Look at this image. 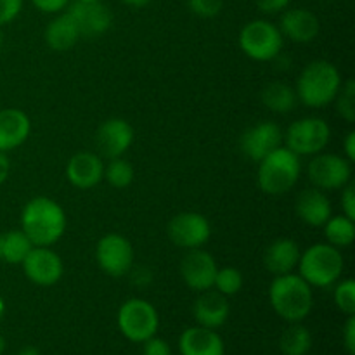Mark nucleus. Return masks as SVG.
<instances>
[{
    "label": "nucleus",
    "instance_id": "nucleus-28",
    "mask_svg": "<svg viewBox=\"0 0 355 355\" xmlns=\"http://www.w3.org/2000/svg\"><path fill=\"white\" fill-rule=\"evenodd\" d=\"M33 248V243L30 241L26 234L21 231H9L3 234V246H2V260L7 263H21L26 259L28 253Z\"/></svg>",
    "mask_w": 355,
    "mask_h": 355
},
{
    "label": "nucleus",
    "instance_id": "nucleus-46",
    "mask_svg": "<svg viewBox=\"0 0 355 355\" xmlns=\"http://www.w3.org/2000/svg\"><path fill=\"white\" fill-rule=\"evenodd\" d=\"M2 246H3V234H0V260H2Z\"/></svg>",
    "mask_w": 355,
    "mask_h": 355
},
{
    "label": "nucleus",
    "instance_id": "nucleus-2",
    "mask_svg": "<svg viewBox=\"0 0 355 355\" xmlns=\"http://www.w3.org/2000/svg\"><path fill=\"white\" fill-rule=\"evenodd\" d=\"M269 300L274 312L288 322H300L314 307L312 286L298 274L276 276L269 286Z\"/></svg>",
    "mask_w": 355,
    "mask_h": 355
},
{
    "label": "nucleus",
    "instance_id": "nucleus-32",
    "mask_svg": "<svg viewBox=\"0 0 355 355\" xmlns=\"http://www.w3.org/2000/svg\"><path fill=\"white\" fill-rule=\"evenodd\" d=\"M335 305L347 315L355 314V283L354 279H345L336 284L335 293Z\"/></svg>",
    "mask_w": 355,
    "mask_h": 355
},
{
    "label": "nucleus",
    "instance_id": "nucleus-3",
    "mask_svg": "<svg viewBox=\"0 0 355 355\" xmlns=\"http://www.w3.org/2000/svg\"><path fill=\"white\" fill-rule=\"evenodd\" d=\"M342 87V76L335 64L328 61L311 62L297 80V97L309 107H324L333 103Z\"/></svg>",
    "mask_w": 355,
    "mask_h": 355
},
{
    "label": "nucleus",
    "instance_id": "nucleus-16",
    "mask_svg": "<svg viewBox=\"0 0 355 355\" xmlns=\"http://www.w3.org/2000/svg\"><path fill=\"white\" fill-rule=\"evenodd\" d=\"M97 148L107 158H120L134 142V128L123 118H110L97 130Z\"/></svg>",
    "mask_w": 355,
    "mask_h": 355
},
{
    "label": "nucleus",
    "instance_id": "nucleus-39",
    "mask_svg": "<svg viewBox=\"0 0 355 355\" xmlns=\"http://www.w3.org/2000/svg\"><path fill=\"white\" fill-rule=\"evenodd\" d=\"M343 343H345L347 352L355 354V315H349L345 328H343Z\"/></svg>",
    "mask_w": 355,
    "mask_h": 355
},
{
    "label": "nucleus",
    "instance_id": "nucleus-35",
    "mask_svg": "<svg viewBox=\"0 0 355 355\" xmlns=\"http://www.w3.org/2000/svg\"><path fill=\"white\" fill-rule=\"evenodd\" d=\"M142 355H172V349H170V345L165 340L151 336V338L144 342Z\"/></svg>",
    "mask_w": 355,
    "mask_h": 355
},
{
    "label": "nucleus",
    "instance_id": "nucleus-45",
    "mask_svg": "<svg viewBox=\"0 0 355 355\" xmlns=\"http://www.w3.org/2000/svg\"><path fill=\"white\" fill-rule=\"evenodd\" d=\"M3 349H6V340H3L2 336H0V354L3 352Z\"/></svg>",
    "mask_w": 355,
    "mask_h": 355
},
{
    "label": "nucleus",
    "instance_id": "nucleus-48",
    "mask_svg": "<svg viewBox=\"0 0 355 355\" xmlns=\"http://www.w3.org/2000/svg\"><path fill=\"white\" fill-rule=\"evenodd\" d=\"M76 2H97V0H76Z\"/></svg>",
    "mask_w": 355,
    "mask_h": 355
},
{
    "label": "nucleus",
    "instance_id": "nucleus-19",
    "mask_svg": "<svg viewBox=\"0 0 355 355\" xmlns=\"http://www.w3.org/2000/svg\"><path fill=\"white\" fill-rule=\"evenodd\" d=\"M193 314L200 326L208 329H217L227 321L229 314H231V305H229L227 297L220 295L218 291L207 290L194 302Z\"/></svg>",
    "mask_w": 355,
    "mask_h": 355
},
{
    "label": "nucleus",
    "instance_id": "nucleus-38",
    "mask_svg": "<svg viewBox=\"0 0 355 355\" xmlns=\"http://www.w3.org/2000/svg\"><path fill=\"white\" fill-rule=\"evenodd\" d=\"M291 0H257V7L263 14H277L281 10L288 9Z\"/></svg>",
    "mask_w": 355,
    "mask_h": 355
},
{
    "label": "nucleus",
    "instance_id": "nucleus-14",
    "mask_svg": "<svg viewBox=\"0 0 355 355\" xmlns=\"http://www.w3.org/2000/svg\"><path fill=\"white\" fill-rule=\"evenodd\" d=\"M217 262L208 252L201 248L187 250V255L180 263V276L184 283L194 291H207L214 288L217 276Z\"/></svg>",
    "mask_w": 355,
    "mask_h": 355
},
{
    "label": "nucleus",
    "instance_id": "nucleus-36",
    "mask_svg": "<svg viewBox=\"0 0 355 355\" xmlns=\"http://www.w3.org/2000/svg\"><path fill=\"white\" fill-rule=\"evenodd\" d=\"M342 210L343 215L355 220V186L354 184H347L345 187H342Z\"/></svg>",
    "mask_w": 355,
    "mask_h": 355
},
{
    "label": "nucleus",
    "instance_id": "nucleus-40",
    "mask_svg": "<svg viewBox=\"0 0 355 355\" xmlns=\"http://www.w3.org/2000/svg\"><path fill=\"white\" fill-rule=\"evenodd\" d=\"M345 156L350 163L355 162V132H349L345 139Z\"/></svg>",
    "mask_w": 355,
    "mask_h": 355
},
{
    "label": "nucleus",
    "instance_id": "nucleus-22",
    "mask_svg": "<svg viewBox=\"0 0 355 355\" xmlns=\"http://www.w3.org/2000/svg\"><path fill=\"white\" fill-rule=\"evenodd\" d=\"M179 349L182 355H224V342L215 329L194 326L180 335Z\"/></svg>",
    "mask_w": 355,
    "mask_h": 355
},
{
    "label": "nucleus",
    "instance_id": "nucleus-34",
    "mask_svg": "<svg viewBox=\"0 0 355 355\" xmlns=\"http://www.w3.org/2000/svg\"><path fill=\"white\" fill-rule=\"evenodd\" d=\"M23 0H0V26L9 24L19 16Z\"/></svg>",
    "mask_w": 355,
    "mask_h": 355
},
{
    "label": "nucleus",
    "instance_id": "nucleus-26",
    "mask_svg": "<svg viewBox=\"0 0 355 355\" xmlns=\"http://www.w3.org/2000/svg\"><path fill=\"white\" fill-rule=\"evenodd\" d=\"M281 352L284 355H307L312 349V335L300 322H291L279 340Z\"/></svg>",
    "mask_w": 355,
    "mask_h": 355
},
{
    "label": "nucleus",
    "instance_id": "nucleus-15",
    "mask_svg": "<svg viewBox=\"0 0 355 355\" xmlns=\"http://www.w3.org/2000/svg\"><path fill=\"white\" fill-rule=\"evenodd\" d=\"M68 12L78 28L80 37H101L113 24V14L104 3H101V0H97V2H75L69 7Z\"/></svg>",
    "mask_w": 355,
    "mask_h": 355
},
{
    "label": "nucleus",
    "instance_id": "nucleus-30",
    "mask_svg": "<svg viewBox=\"0 0 355 355\" xmlns=\"http://www.w3.org/2000/svg\"><path fill=\"white\" fill-rule=\"evenodd\" d=\"M243 283H245V279H243L241 270L236 269V267H224V269L217 270L214 288L224 297H232V295L241 291Z\"/></svg>",
    "mask_w": 355,
    "mask_h": 355
},
{
    "label": "nucleus",
    "instance_id": "nucleus-10",
    "mask_svg": "<svg viewBox=\"0 0 355 355\" xmlns=\"http://www.w3.org/2000/svg\"><path fill=\"white\" fill-rule=\"evenodd\" d=\"M309 179L318 189L335 191L342 189L350 182L352 177V163L338 155H314L309 163Z\"/></svg>",
    "mask_w": 355,
    "mask_h": 355
},
{
    "label": "nucleus",
    "instance_id": "nucleus-37",
    "mask_svg": "<svg viewBox=\"0 0 355 355\" xmlns=\"http://www.w3.org/2000/svg\"><path fill=\"white\" fill-rule=\"evenodd\" d=\"M69 0H31L35 7L42 12H47V14H55V12H61L66 6H68Z\"/></svg>",
    "mask_w": 355,
    "mask_h": 355
},
{
    "label": "nucleus",
    "instance_id": "nucleus-8",
    "mask_svg": "<svg viewBox=\"0 0 355 355\" xmlns=\"http://www.w3.org/2000/svg\"><path fill=\"white\" fill-rule=\"evenodd\" d=\"M331 128L322 118H304L290 125L286 132V148L297 156H314L329 144Z\"/></svg>",
    "mask_w": 355,
    "mask_h": 355
},
{
    "label": "nucleus",
    "instance_id": "nucleus-18",
    "mask_svg": "<svg viewBox=\"0 0 355 355\" xmlns=\"http://www.w3.org/2000/svg\"><path fill=\"white\" fill-rule=\"evenodd\" d=\"M295 211L298 218L312 227H322L331 217V201L326 196L324 191L312 187L298 194Z\"/></svg>",
    "mask_w": 355,
    "mask_h": 355
},
{
    "label": "nucleus",
    "instance_id": "nucleus-31",
    "mask_svg": "<svg viewBox=\"0 0 355 355\" xmlns=\"http://www.w3.org/2000/svg\"><path fill=\"white\" fill-rule=\"evenodd\" d=\"M336 110L338 114L349 123L355 121V82L352 78L347 80L345 85L340 87L336 94Z\"/></svg>",
    "mask_w": 355,
    "mask_h": 355
},
{
    "label": "nucleus",
    "instance_id": "nucleus-41",
    "mask_svg": "<svg viewBox=\"0 0 355 355\" xmlns=\"http://www.w3.org/2000/svg\"><path fill=\"white\" fill-rule=\"evenodd\" d=\"M10 172V163L9 158L6 156V153H0V184H3L9 177Z\"/></svg>",
    "mask_w": 355,
    "mask_h": 355
},
{
    "label": "nucleus",
    "instance_id": "nucleus-44",
    "mask_svg": "<svg viewBox=\"0 0 355 355\" xmlns=\"http://www.w3.org/2000/svg\"><path fill=\"white\" fill-rule=\"evenodd\" d=\"M3 312H6V304H3V298L0 297V319L3 318Z\"/></svg>",
    "mask_w": 355,
    "mask_h": 355
},
{
    "label": "nucleus",
    "instance_id": "nucleus-5",
    "mask_svg": "<svg viewBox=\"0 0 355 355\" xmlns=\"http://www.w3.org/2000/svg\"><path fill=\"white\" fill-rule=\"evenodd\" d=\"M343 267L345 263L340 248H335L329 243H318L300 255L298 276L311 286L329 288L342 277Z\"/></svg>",
    "mask_w": 355,
    "mask_h": 355
},
{
    "label": "nucleus",
    "instance_id": "nucleus-13",
    "mask_svg": "<svg viewBox=\"0 0 355 355\" xmlns=\"http://www.w3.org/2000/svg\"><path fill=\"white\" fill-rule=\"evenodd\" d=\"M283 130L272 121H260L246 128L239 137V149L253 162H262L266 156L276 151L283 144Z\"/></svg>",
    "mask_w": 355,
    "mask_h": 355
},
{
    "label": "nucleus",
    "instance_id": "nucleus-20",
    "mask_svg": "<svg viewBox=\"0 0 355 355\" xmlns=\"http://www.w3.org/2000/svg\"><path fill=\"white\" fill-rule=\"evenodd\" d=\"M279 31L297 44H309L319 35V19L309 9H290L281 16Z\"/></svg>",
    "mask_w": 355,
    "mask_h": 355
},
{
    "label": "nucleus",
    "instance_id": "nucleus-12",
    "mask_svg": "<svg viewBox=\"0 0 355 355\" xmlns=\"http://www.w3.org/2000/svg\"><path fill=\"white\" fill-rule=\"evenodd\" d=\"M21 266L28 279L38 286H54L64 274L61 257L49 246H33Z\"/></svg>",
    "mask_w": 355,
    "mask_h": 355
},
{
    "label": "nucleus",
    "instance_id": "nucleus-11",
    "mask_svg": "<svg viewBox=\"0 0 355 355\" xmlns=\"http://www.w3.org/2000/svg\"><path fill=\"white\" fill-rule=\"evenodd\" d=\"M211 227L205 215L196 211H184L175 215L168 224V238L173 245L184 250L201 248L210 239Z\"/></svg>",
    "mask_w": 355,
    "mask_h": 355
},
{
    "label": "nucleus",
    "instance_id": "nucleus-4",
    "mask_svg": "<svg viewBox=\"0 0 355 355\" xmlns=\"http://www.w3.org/2000/svg\"><path fill=\"white\" fill-rule=\"evenodd\" d=\"M259 163L257 180H259L260 189L266 194L281 196L298 182V177L302 172L300 156L290 151L286 146L277 148L276 151L270 153Z\"/></svg>",
    "mask_w": 355,
    "mask_h": 355
},
{
    "label": "nucleus",
    "instance_id": "nucleus-43",
    "mask_svg": "<svg viewBox=\"0 0 355 355\" xmlns=\"http://www.w3.org/2000/svg\"><path fill=\"white\" fill-rule=\"evenodd\" d=\"M17 355H42L40 350L35 349V347H26V349L19 350V354Z\"/></svg>",
    "mask_w": 355,
    "mask_h": 355
},
{
    "label": "nucleus",
    "instance_id": "nucleus-33",
    "mask_svg": "<svg viewBox=\"0 0 355 355\" xmlns=\"http://www.w3.org/2000/svg\"><path fill=\"white\" fill-rule=\"evenodd\" d=\"M191 12L200 17H215L220 14L224 0H187Z\"/></svg>",
    "mask_w": 355,
    "mask_h": 355
},
{
    "label": "nucleus",
    "instance_id": "nucleus-7",
    "mask_svg": "<svg viewBox=\"0 0 355 355\" xmlns=\"http://www.w3.org/2000/svg\"><path fill=\"white\" fill-rule=\"evenodd\" d=\"M158 326V312L148 300L130 298L118 311V328L125 338L134 343H144L155 336Z\"/></svg>",
    "mask_w": 355,
    "mask_h": 355
},
{
    "label": "nucleus",
    "instance_id": "nucleus-29",
    "mask_svg": "<svg viewBox=\"0 0 355 355\" xmlns=\"http://www.w3.org/2000/svg\"><path fill=\"white\" fill-rule=\"evenodd\" d=\"M104 177L113 187L125 189L134 182V166L121 156L120 158H111L107 166H104Z\"/></svg>",
    "mask_w": 355,
    "mask_h": 355
},
{
    "label": "nucleus",
    "instance_id": "nucleus-25",
    "mask_svg": "<svg viewBox=\"0 0 355 355\" xmlns=\"http://www.w3.org/2000/svg\"><path fill=\"white\" fill-rule=\"evenodd\" d=\"M260 97H262V103L267 110L279 114H286L290 113V111H293L298 103L295 89H291L290 85H286V83L283 82L267 83V85L263 87Z\"/></svg>",
    "mask_w": 355,
    "mask_h": 355
},
{
    "label": "nucleus",
    "instance_id": "nucleus-27",
    "mask_svg": "<svg viewBox=\"0 0 355 355\" xmlns=\"http://www.w3.org/2000/svg\"><path fill=\"white\" fill-rule=\"evenodd\" d=\"M322 227H324L326 239L335 248H347L354 243L355 224L352 218L345 217V215L329 217V220Z\"/></svg>",
    "mask_w": 355,
    "mask_h": 355
},
{
    "label": "nucleus",
    "instance_id": "nucleus-24",
    "mask_svg": "<svg viewBox=\"0 0 355 355\" xmlns=\"http://www.w3.org/2000/svg\"><path fill=\"white\" fill-rule=\"evenodd\" d=\"M80 33L69 12L59 14L45 28V42L55 52L69 51L78 42Z\"/></svg>",
    "mask_w": 355,
    "mask_h": 355
},
{
    "label": "nucleus",
    "instance_id": "nucleus-21",
    "mask_svg": "<svg viewBox=\"0 0 355 355\" xmlns=\"http://www.w3.org/2000/svg\"><path fill=\"white\" fill-rule=\"evenodd\" d=\"M31 130L30 118L16 107L0 111V153L16 149L28 139Z\"/></svg>",
    "mask_w": 355,
    "mask_h": 355
},
{
    "label": "nucleus",
    "instance_id": "nucleus-17",
    "mask_svg": "<svg viewBox=\"0 0 355 355\" xmlns=\"http://www.w3.org/2000/svg\"><path fill=\"white\" fill-rule=\"evenodd\" d=\"M66 177L71 186L78 189H90L104 179V163L94 153H76L66 165Z\"/></svg>",
    "mask_w": 355,
    "mask_h": 355
},
{
    "label": "nucleus",
    "instance_id": "nucleus-47",
    "mask_svg": "<svg viewBox=\"0 0 355 355\" xmlns=\"http://www.w3.org/2000/svg\"><path fill=\"white\" fill-rule=\"evenodd\" d=\"M2 45H3V33L0 31V49H2Z\"/></svg>",
    "mask_w": 355,
    "mask_h": 355
},
{
    "label": "nucleus",
    "instance_id": "nucleus-1",
    "mask_svg": "<svg viewBox=\"0 0 355 355\" xmlns=\"http://www.w3.org/2000/svg\"><path fill=\"white\" fill-rule=\"evenodd\" d=\"M21 225L33 246H52L64 234L66 214L54 200L38 196L24 205Z\"/></svg>",
    "mask_w": 355,
    "mask_h": 355
},
{
    "label": "nucleus",
    "instance_id": "nucleus-42",
    "mask_svg": "<svg viewBox=\"0 0 355 355\" xmlns=\"http://www.w3.org/2000/svg\"><path fill=\"white\" fill-rule=\"evenodd\" d=\"M121 2L127 3V6H130V7H144V6H148L151 0H121Z\"/></svg>",
    "mask_w": 355,
    "mask_h": 355
},
{
    "label": "nucleus",
    "instance_id": "nucleus-9",
    "mask_svg": "<svg viewBox=\"0 0 355 355\" xmlns=\"http://www.w3.org/2000/svg\"><path fill=\"white\" fill-rule=\"evenodd\" d=\"M96 259L101 270L107 276H127L134 267V246L125 236L111 232L97 243Z\"/></svg>",
    "mask_w": 355,
    "mask_h": 355
},
{
    "label": "nucleus",
    "instance_id": "nucleus-6",
    "mask_svg": "<svg viewBox=\"0 0 355 355\" xmlns=\"http://www.w3.org/2000/svg\"><path fill=\"white\" fill-rule=\"evenodd\" d=\"M283 33L270 21H250L239 31V47L253 61H272L283 51Z\"/></svg>",
    "mask_w": 355,
    "mask_h": 355
},
{
    "label": "nucleus",
    "instance_id": "nucleus-23",
    "mask_svg": "<svg viewBox=\"0 0 355 355\" xmlns=\"http://www.w3.org/2000/svg\"><path fill=\"white\" fill-rule=\"evenodd\" d=\"M300 255V246L297 245V241L290 238H281L267 246L263 263L274 276H283V274H290L298 266Z\"/></svg>",
    "mask_w": 355,
    "mask_h": 355
}]
</instances>
